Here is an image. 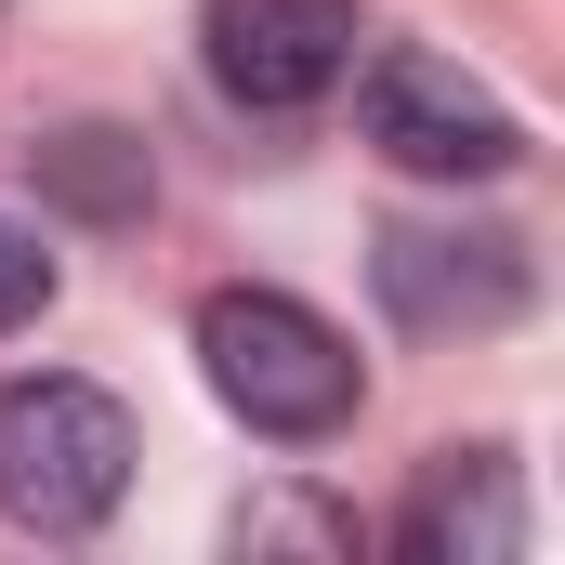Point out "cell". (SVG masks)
<instances>
[{
  "label": "cell",
  "instance_id": "cell-1",
  "mask_svg": "<svg viewBox=\"0 0 565 565\" xmlns=\"http://www.w3.org/2000/svg\"><path fill=\"white\" fill-rule=\"evenodd\" d=\"M198 369H211V395L237 408L250 434H277V447H316V434L355 422V342L316 316V302H289V289H211L198 302Z\"/></svg>",
  "mask_w": 565,
  "mask_h": 565
},
{
  "label": "cell",
  "instance_id": "cell-2",
  "mask_svg": "<svg viewBox=\"0 0 565 565\" xmlns=\"http://www.w3.org/2000/svg\"><path fill=\"white\" fill-rule=\"evenodd\" d=\"M132 487V408L106 382H0V513L40 540H93Z\"/></svg>",
  "mask_w": 565,
  "mask_h": 565
},
{
  "label": "cell",
  "instance_id": "cell-3",
  "mask_svg": "<svg viewBox=\"0 0 565 565\" xmlns=\"http://www.w3.org/2000/svg\"><path fill=\"white\" fill-rule=\"evenodd\" d=\"M342 79H355V132L382 145L395 171H434V184H487V171H513V158H526L513 106H500L487 79H460L447 53H422V40H395V53L342 66Z\"/></svg>",
  "mask_w": 565,
  "mask_h": 565
},
{
  "label": "cell",
  "instance_id": "cell-4",
  "mask_svg": "<svg viewBox=\"0 0 565 565\" xmlns=\"http://www.w3.org/2000/svg\"><path fill=\"white\" fill-rule=\"evenodd\" d=\"M369 277H382V316L422 329V342L513 329L526 316V237H500V224H382Z\"/></svg>",
  "mask_w": 565,
  "mask_h": 565
},
{
  "label": "cell",
  "instance_id": "cell-5",
  "mask_svg": "<svg viewBox=\"0 0 565 565\" xmlns=\"http://www.w3.org/2000/svg\"><path fill=\"white\" fill-rule=\"evenodd\" d=\"M211 79L250 106V119H289V106H329L342 66H355V0H211Z\"/></svg>",
  "mask_w": 565,
  "mask_h": 565
},
{
  "label": "cell",
  "instance_id": "cell-6",
  "mask_svg": "<svg viewBox=\"0 0 565 565\" xmlns=\"http://www.w3.org/2000/svg\"><path fill=\"white\" fill-rule=\"evenodd\" d=\"M395 553L408 565H513L526 553V487H513V460H500V447L422 460V487H408V513H395Z\"/></svg>",
  "mask_w": 565,
  "mask_h": 565
},
{
  "label": "cell",
  "instance_id": "cell-7",
  "mask_svg": "<svg viewBox=\"0 0 565 565\" xmlns=\"http://www.w3.org/2000/svg\"><path fill=\"white\" fill-rule=\"evenodd\" d=\"M40 198H53L66 224H145L158 171H145V145L119 132V119H79V132L40 145Z\"/></svg>",
  "mask_w": 565,
  "mask_h": 565
},
{
  "label": "cell",
  "instance_id": "cell-8",
  "mask_svg": "<svg viewBox=\"0 0 565 565\" xmlns=\"http://www.w3.org/2000/svg\"><path fill=\"white\" fill-rule=\"evenodd\" d=\"M237 553H355V513H329V500H250Z\"/></svg>",
  "mask_w": 565,
  "mask_h": 565
},
{
  "label": "cell",
  "instance_id": "cell-9",
  "mask_svg": "<svg viewBox=\"0 0 565 565\" xmlns=\"http://www.w3.org/2000/svg\"><path fill=\"white\" fill-rule=\"evenodd\" d=\"M40 316H53V250H40V224L0 211V329H40Z\"/></svg>",
  "mask_w": 565,
  "mask_h": 565
}]
</instances>
